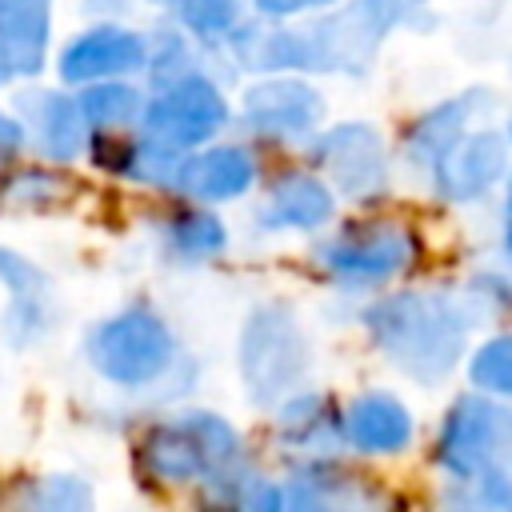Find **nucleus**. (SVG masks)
<instances>
[{"mask_svg":"<svg viewBox=\"0 0 512 512\" xmlns=\"http://www.w3.org/2000/svg\"><path fill=\"white\" fill-rule=\"evenodd\" d=\"M364 344L408 384L440 388L472 352L476 316L468 312L456 280H408L356 304Z\"/></svg>","mask_w":512,"mask_h":512,"instance_id":"nucleus-1","label":"nucleus"},{"mask_svg":"<svg viewBox=\"0 0 512 512\" xmlns=\"http://www.w3.org/2000/svg\"><path fill=\"white\" fill-rule=\"evenodd\" d=\"M428 256V228L412 212L396 204L348 208L328 232L308 240L304 272L324 292L360 304L368 296L416 280L428 268Z\"/></svg>","mask_w":512,"mask_h":512,"instance_id":"nucleus-2","label":"nucleus"},{"mask_svg":"<svg viewBox=\"0 0 512 512\" xmlns=\"http://www.w3.org/2000/svg\"><path fill=\"white\" fill-rule=\"evenodd\" d=\"M80 356L96 380L132 396L180 400L196 388L200 372L176 324L144 296L100 312L80 336Z\"/></svg>","mask_w":512,"mask_h":512,"instance_id":"nucleus-3","label":"nucleus"},{"mask_svg":"<svg viewBox=\"0 0 512 512\" xmlns=\"http://www.w3.org/2000/svg\"><path fill=\"white\" fill-rule=\"evenodd\" d=\"M316 348L300 308L288 296H264L248 304L236 328V380L252 408L272 412L300 392L312 376Z\"/></svg>","mask_w":512,"mask_h":512,"instance_id":"nucleus-4","label":"nucleus"},{"mask_svg":"<svg viewBox=\"0 0 512 512\" xmlns=\"http://www.w3.org/2000/svg\"><path fill=\"white\" fill-rule=\"evenodd\" d=\"M240 460L244 436L216 408H172L136 436V468L160 488L204 484Z\"/></svg>","mask_w":512,"mask_h":512,"instance_id":"nucleus-5","label":"nucleus"},{"mask_svg":"<svg viewBox=\"0 0 512 512\" xmlns=\"http://www.w3.org/2000/svg\"><path fill=\"white\" fill-rule=\"evenodd\" d=\"M304 160L332 184L344 208H380L396 200V144L372 116L328 120L304 148Z\"/></svg>","mask_w":512,"mask_h":512,"instance_id":"nucleus-6","label":"nucleus"},{"mask_svg":"<svg viewBox=\"0 0 512 512\" xmlns=\"http://www.w3.org/2000/svg\"><path fill=\"white\" fill-rule=\"evenodd\" d=\"M324 124H328V96L312 76L300 72L252 76L236 92L232 132L252 140L260 152L304 156V148L316 140Z\"/></svg>","mask_w":512,"mask_h":512,"instance_id":"nucleus-7","label":"nucleus"},{"mask_svg":"<svg viewBox=\"0 0 512 512\" xmlns=\"http://www.w3.org/2000/svg\"><path fill=\"white\" fill-rule=\"evenodd\" d=\"M428 460L448 480H468L496 464H508L512 460V404L484 396L476 388L456 392L432 428Z\"/></svg>","mask_w":512,"mask_h":512,"instance_id":"nucleus-8","label":"nucleus"},{"mask_svg":"<svg viewBox=\"0 0 512 512\" xmlns=\"http://www.w3.org/2000/svg\"><path fill=\"white\" fill-rule=\"evenodd\" d=\"M232 120H236V96L212 68H200L176 84L148 92L140 132H148L152 140H160L176 152H196V148L228 136Z\"/></svg>","mask_w":512,"mask_h":512,"instance_id":"nucleus-9","label":"nucleus"},{"mask_svg":"<svg viewBox=\"0 0 512 512\" xmlns=\"http://www.w3.org/2000/svg\"><path fill=\"white\" fill-rule=\"evenodd\" d=\"M344 204L332 192V184L304 160H284L272 164L252 196V232L268 236V240H316L320 232H328L340 220Z\"/></svg>","mask_w":512,"mask_h":512,"instance_id":"nucleus-10","label":"nucleus"},{"mask_svg":"<svg viewBox=\"0 0 512 512\" xmlns=\"http://www.w3.org/2000/svg\"><path fill=\"white\" fill-rule=\"evenodd\" d=\"M512 164V136L504 124H476L420 184L436 208L448 212H472L492 200H500L504 176Z\"/></svg>","mask_w":512,"mask_h":512,"instance_id":"nucleus-11","label":"nucleus"},{"mask_svg":"<svg viewBox=\"0 0 512 512\" xmlns=\"http://www.w3.org/2000/svg\"><path fill=\"white\" fill-rule=\"evenodd\" d=\"M148 64V28L132 20H84L52 56V80L64 88H88L100 80H140Z\"/></svg>","mask_w":512,"mask_h":512,"instance_id":"nucleus-12","label":"nucleus"},{"mask_svg":"<svg viewBox=\"0 0 512 512\" xmlns=\"http://www.w3.org/2000/svg\"><path fill=\"white\" fill-rule=\"evenodd\" d=\"M492 88L484 84H464L424 108H416L396 132H392V144H396V164L404 176L412 180H424L476 124L488 120L492 112Z\"/></svg>","mask_w":512,"mask_h":512,"instance_id":"nucleus-13","label":"nucleus"},{"mask_svg":"<svg viewBox=\"0 0 512 512\" xmlns=\"http://www.w3.org/2000/svg\"><path fill=\"white\" fill-rule=\"evenodd\" d=\"M144 228L152 236V248L160 264L176 272H200L216 268L232 252V224L224 208H208L180 196H148Z\"/></svg>","mask_w":512,"mask_h":512,"instance_id":"nucleus-14","label":"nucleus"},{"mask_svg":"<svg viewBox=\"0 0 512 512\" xmlns=\"http://www.w3.org/2000/svg\"><path fill=\"white\" fill-rule=\"evenodd\" d=\"M264 172H268L264 152L252 140L228 132L196 152H184L172 196L196 200L208 208H232V204H244L256 196Z\"/></svg>","mask_w":512,"mask_h":512,"instance_id":"nucleus-15","label":"nucleus"},{"mask_svg":"<svg viewBox=\"0 0 512 512\" xmlns=\"http://www.w3.org/2000/svg\"><path fill=\"white\" fill-rule=\"evenodd\" d=\"M24 124L28 136V156L48 160V164H84V148H88V120L80 112V100L72 88L64 84H48V80H28V84H12V100H8Z\"/></svg>","mask_w":512,"mask_h":512,"instance_id":"nucleus-16","label":"nucleus"},{"mask_svg":"<svg viewBox=\"0 0 512 512\" xmlns=\"http://www.w3.org/2000/svg\"><path fill=\"white\" fill-rule=\"evenodd\" d=\"M184 152L152 140L148 132H92L84 148V168L108 184L144 192V196H172L176 172Z\"/></svg>","mask_w":512,"mask_h":512,"instance_id":"nucleus-17","label":"nucleus"},{"mask_svg":"<svg viewBox=\"0 0 512 512\" xmlns=\"http://www.w3.org/2000/svg\"><path fill=\"white\" fill-rule=\"evenodd\" d=\"M268 416H272V440L292 464L340 460L348 452V444H344V400H336L328 388L304 384L300 392L280 400Z\"/></svg>","mask_w":512,"mask_h":512,"instance_id":"nucleus-18","label":"nucleus"},{"mask_svg":"<svg viewBox=\"0 0 512 512\" xmlns=\"http://www.w3.org/2000/svg\"><path fill=\"white\" fill-rule=\"evenodd\" d=\"M344 444L352 456L380 460L404 456L416 444V412L412 404L380 384H368L344 400Z\"/></svg>","mask_w":512,"mask_h":512,"instance_id":"nucleus-19","label":"nucleus"},{"mask_svg":"<svg viewBox=\"0 0 512 512\" xmlns=\"http://www.w3.org/2000/svg\"><path fill=\"white\" fill-rule=\"evenodd\" d=\"M56 44V0H0V56L16 84L44 80Z\"/></svg>","mask_w":512,"mask_h":512,"instance_id":"nucleus-20","label":"nucleus"},{"mask_svg":"<svg viewBox=\"0 0 512 512\" xmlns=\"http://www.w3.org/2000/svg\"><path fill=\"white\" fill-rule=\"evenodd\" d=\"M84 196V176L68 164L24 156L0 192V216H60Z\"/></svg>","mask_w":512,"mask_h":512,"instance_id":"nucleus-21","label":"nucleus"},{"mask_svg":"<svg viewBox=\"0 0 512 512\" xmlns=\"http://www.w3.org/2000/svg\"><path fill=\"white\" fill-rule=\"evenodd\" d=\"M284 512H368V492L340 460L292 464L284 480Z\"/></svg>","mask_w":512,"mask_h":512,"instance_id":"nucleus-22","label":"nucleus"},{"mask_svg":"<svg viewBox=\"0 0 512 512\" xmlns=\"http://www.w3.org/2000/svg\"><path fill=\"white\" fill-rule=\"evenodd\" d=\"M152 16L172 20L184 28L204 52L220 48L244 20H248V0H140Z\"/></svg>","mask_w":512,"mask_h":512,"instance_id":"nucleus-23","label":"nucleus"},{"mask_svg":"<svg viewBox=\"0 0 512 512\" xmlns=\"http://www.w3.org/2000/svg\"><path fill=\"white\" fill-rule=\"evenodd\" d=\"M4 512H96V492L80 472H32L8 488Z\"/></svg>","mask_w":512,"mask_h":512,"instance_id":"nucleus-24","label":"nucleus"},{"mask_svg":"<svg viewBox=\"0 0 512 512\" xmlns=\"http://www.w3.org/2000/svg\"><path fill=\"white\" fill-rule=\"evenodd\" d=\"M148 28V64H144V88H164V84H176L200 68H208V52L184 32L176 28L172 20H152L144 24Z\"/></svg>","mask_w":512,"mask_h":512,"instance_id":"nucleus-25","label":"nucleus"},{"mask_svg":"<svg viewBox=\"0 0 512 512\" xmlns=\"http://www.w3.org/2000/svg\"><path fill=\"white\" fill-rule=\"evenodd\" d=\"M72 92L92 132H132L144 120V104H148L144 80H100Z\"/></svg>","mask_w":512,"mask_h":512,"instance_id":"nucleus-26","label":"nucleus"},{"mask_svg":"<svg viewBox=\"0 0 512 512\" xmlns=\"http://www.w3.org/2000/svg\"><path fill=\"white\" fill-rule=\"evenodd\" d=\"M56 328V304L52 292H24L4 296L0 304V344L8 352H32L40 348Z\"/></svg>","mask_w":512,"mask_h":512,"instance_id":"nucleus-27","label":"nucleus"},{"mask_svg":"<svg viewBox=\"0 0 512 512\" xmlns=\"http://www.w3.org/2000/svg\"><path fill=\"white\" fill-rule=\"evenodd\" d=\"M464 380H468V388L512 404V324L488 328L472 344V352L464 360Z\"/></svg>","mask_w":512,"mask_h":512,"instance_id":"nucleus-28","label":"nucleus"},{"mask_svg":"<svg viewBox=\"0 0 512 512\" xmlns=\"http://www.w3.org/2000/svg\"><path fill=\"white\" fill-rule=\"evenodd\" d=\"M460 296L468 304V312L476 316V324H512V268L492 260V264H476L468 268L460 280Z\"/></svg>","mask_w":512,"mask_h":512,"instance_id":"nucleus-29","label":"nucleus"},{"mask_svg":"<svg viewBox=\"0 0 512 512\" xmlns=\"http://www.w3.org/2000/svg\"><path fill=\"white\" fill-rule=\"evenodd\" d=\"M440 512H512V460L480 476L452 480L440 500Z\"/></svg>","mask_w":512,"mask_h":512,"instance_id":"nucleus-30","label":"nucleus"},{"mask_svg":"<svg viewBox=\"0 0 512 512\" xmlns=\"http://www.w3.org/2000/svg\"><path fill=\"white\" fill-rule=\"evenodd\" d=\"M256 468L248 460L216 472L212 480L200 484V496H196V512H248V496H252V484H256Z\"/></svg>","mask_w":512,"mask_h":512,"instance_id":"nucleus-31","label":"nucleus"},{"mask_svg":"<svg viewBox=\"0 0 512 512\" xmlns=\"http://www.w3.org/2000/svg\"><path fill=\"white\" fill-rule=\"evenodd\" d=\"M0 292L4 296H24V292H52L48 268L28 256L24 248L0 240Z\"/></svg>","mask_w":512,"mask_h":512,"instance_id":"nucleus-32","label":"nucleus"},{"mask_svg":"<svg viewBox=\"0 0 512 512\" xmlns=\"http://www.w3.org/2000/svg\"><path fill=\"white\" fill-rule=\"evenodd\" d=\"M340 0H248L252 16L272 20V24H296V20H312L328 8H336Z\"/></svg>","mask_w":512,"mask_h":512,"instance_id":"nucleus-33","label":"nucleus"},{"mask_svg":"<svg viewBox=\"0 0 512 512\" xmlns=\"http://www.w3.org/2000/svg\"><path fill=\"white\" fill-rule=\"evenodd\" d=\"M28 156V136L12 104H0V172H12Z\"/></svg>","mask_w":512,"mask_h":512,"instance_id":"nucleus-34","label":"nucleus"},{"mask_svg":"<svg viewBox=\"0 0 512 512\" xmlns=\"http://www.w3.org/2000/svg\"><path fill=\"white\" fill-rule=\"evenodd\" d=\"M84 20H132L136 8H144L140 0H76Z\"/></svg>","mask_w":512,"mask_h":512,"instance_id":"nucleus-35","label":"nucleus"},{"mask_svg":"<svg viewBox=\"0 0 512 512\" xmlns=\"http://www.w3.org/2000/svg\"><path fill=\"white\" fill-rule=\"evenodd\" d=\"M248 512H284V480L256 476L252 496H248Z\"/></svg>","mask_w":512,"mask_h":512,"instance_id":"nucleus-36","label":"nucleus"},{"mask_svg":"<svg viewBox=\"0 0 512 512\" xmlns=\"http://www.w3.org/2000/svg\"><path fill=\"white\" fill-rule=\"evenodd\" d=\"M496 260L512 268V212H500L496 220Z\"/></svg>","mask_w":512,"mask_h":512,"instance_id":"nucleus-37","label":"nucleus"},{"mask_svg":"<svg viewBox=\"0 0 512 512\" xmlns=\"http://www.w3.org/2000/svg\"><path fill=\"white\" fill-rule=\"evenodd\" d=\"M500 212H512V164H508V176H504V188H500Z\"/></svg>","mask_w":512,"mask_h":512,"instance_id":"nucleus-38","label":"nucleus"},{"mask_svg":"<svg viewBox=\"0 0 512 512\" xmlns=\"http://www.w3.org/2000/svg\"><path fill=\"white\" fill-rule=\"evenodd\" d=\"M12 84H16V80H12L8 64H4V56H0V92H4V88H12Z\"/></svg>","mask_w":512,"mask_h":512,"instance_id":"nucleus-39","label":"nucleus"},{"mask_svg":"<svg viewBox=\"0 0 512 512\" xmlns=\"http://www.w3.org/2000/svg\"><path fill=\"white\" fill-rule=\"evenodd\" d=\"M504 128H508V136H512V112H508V120H504Z\"/></svg>","mask_w":512,"mask_h":512,"instance_id":"nucleus-40","label":"nucleus"}]
</instances>
